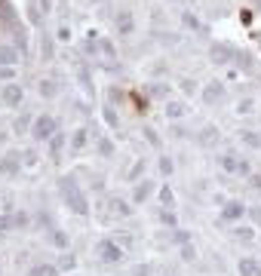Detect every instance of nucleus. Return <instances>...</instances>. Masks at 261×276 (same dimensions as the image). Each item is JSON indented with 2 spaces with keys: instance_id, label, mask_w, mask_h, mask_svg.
I'll return each instance as SVG.
<instances>
[{
  "instance_id": "49",
  "label": "nucleus",
  "mask_w": 261,
  "mask_h": 276,
  "mask_svg": "<svg viewBox=\"0 0 261 276\" xmlns=\"http://www.w3.org/2000/svg\"><path fill=\"white\" fill-rule=\"evenodd\" d=\"M3 141H6V132H3V129H0V147H3Z\"/></svg>"
},
{
  "instance_id": "1",
  "label": "nucleus",
  "mask_w": 261,
  "mask_h": 276,
  "mask_svg": "<svg viewBox=\"0 0 261 276\" xmlns=\"http://www.w3.org/2000/svg\"><path fill=\"white\" fill-rule=\"evenodd\" d=\"M59 193L65 199V206L71 209L74 215H80V218L89 215V199H86V193L80 190V184H77L74 175H62L59 178Z\"/></svg>"
},
{
  "instance_id": "39",
  "label": "nucleus",
  "mask_w": 261,
  "mask_h": 276,
  "mask_svg": "<svg viewBox=\"0 0 261 276\" xmlns=\"http://www.w3.org/2000/svg\"><path fill=\"white\" fill-rule=\"evenodd\" d=\"M246 181H249V187H255V190H261V172H252V175H249Z\"/></svg>"
},
{
  "instance_id": "43",
  "label": "nucleus",
  "mask_w": 261,
  "mask_h": 276,
  "mask_svg": "<svg viewBox=\"0 0 261 276\" xmlns=\"http://www.w3.org/2000/svg\"><path fill=\"white\" fill-rule=\"evenodd\" d=\"M132 276H151V267H148V264H138V267L132 270Z\"/></svg>"
},
{
  "instance_id": "17",
  "label": "nucleus",
  "mask_w": 261,
  "mask_h": 276,
  "mask_svg": "<svg viewBox=\"0 0 261 276\" xmlns=\"http://www.w3.org/2000/svg\"><path fill=\"white\" fill-rule=\"evenodd\" d=\"M62 147H65V135H62V132H56V135L49 138V157L56 160V163L62 160Z\"/></svg>"
},
{
  "instance_id": "28",
  "label": "nucleus",
  "mask_w": 261,
  "mask_h": 276,
  "mask_svg": "<svg viewBox=\"0 0 261 276\" xmlns=\"http://www.w3.org/2000/svg\"><path fill=\"white\" fill-rule=\"evenodd\" d=\"M9 224H12V230L28 227V212H15V215H9Z\"/></svg>"
},
{
  "instance_id": "3",
  "label": "nucleus",
  "mask_w": 261,
  "mask_h": 276,
  "mask_svg": "<svg viewBox=\"0 0 261 276\" xmlns=\"http://www.w3.org/2000/svg\"><path fill=\"white\" fill-rule=\"evenodd\" d=\"M95 255L101 264H117L120 258H123V249H120L117 239H101V243L95 246Z\"/></svg>"
},
{
  "instance_id": "12",
  "label": "nucleus",
  "mask_w": 261,
  "mask_h": 276,
  "mask_svg": "<svg viewBox=\"0 0 261 276\" xmlns=\"http://www.w3.org/2000/svg\"><path fill=\"white\" fill-rule=\"evenodd\" d=\"M237 270H240V276H261V261H255V258H240Z\"/></svg>"
},
{
  "instance_id": "18",
  "label": "nucleus",
  "mask_w": 261,
  "mask_h": 276,
  "mask_svg": "<svg viewBox=\"0 0 261 276\" xmlns=\"http://www.w3.org/2000/svg\"><path fill=\"white\" fill-rule=\"evenodd\" d=\"M108 206H111V212L120 215V218H129V215H132V206H129V202H123V199H117V196H111Z\"/></svg>"
},
{
  "instance_id": "4",
  "label": "nucleus",
  "mask_w": 261,
  "mask_h": 276,
  "mask_svg": "<svg viewBox=\"0 0 261 276\" xmlns=\"http://www.w3.org/2000/svg\"><path fill=\"white\" fill-rule=\"evenodd\" d=\"M209 59H212V65H228L237 59V49H231L228 43H212V49H209Z\"/></svg>"
},
{
  "instance_id": "37",
  "label": "nucleus",
  "mask_w": 261,
  "mask_h": 276,
  "mask_svg": "<svg viewBox=\"0 0 261 276\" xmlns=\"http://www.w3.org/2000/svg\"><path fill=\"white\" fill-rule=\"evenodd\" d=\"M98 49H101V55H108V59H114V55H117V49H114L111 40H98Z\"/></svg>"
},
{
  "instance_id": "2",
  "label": "nucleus",
  "mask_w": 261,
  "mask_h": 276,
  "mask_svg": "<svg viewBox=\"0 0 261 276\" xmlns=\"http://www.w3.org/2000/svg\"><path fill=\"white\" fill-rule=\"evenodd\" d=\"M59 132V126H56V117H49V114H43V117H34V126H31V135L37 138V141H49L52 135Z\"/></svg>"
},
{
  "instance_id": "21",
  "label": "nucleus",
  "mask_w": 261,
  "mask_h": 276,
  "mask_svg": "<svg viewBox=\"0 0 261 276\" xmlns=\"http://www.w3.org/2000/svg\"><path fill=\"white\" fill-rule=\"evenodd\" d=\"M218 141V129L215 126H203V132H200V144L209 147V144H215Z\"/></svg>"
},
{
  "instance_id": "27",
  "label": "nucleus",
  "mask_w": 261,
  "mask_h": 276,
  "mask_svg": "<svg viewBox=\"0 0 261 276\" xmlns=\"http://www.w3.org/2000/svg\"><path fill=\"white\" fill-rule=\"evenodd\" d=\"M56 267H59V273H62V270H74V267H77V258L68 252V255H62V258H59V264H56Z\"/></svg>"
},
{
  "instance_id": "8",
  "label": "nucleus",
  "mask_w": 261,
  "mask_h": 276,
  "mask_svg": "<svg viewBox=\"0 0 261 276\" xmlns=\"http://www.w3.org/2000/svg\"><path fill=\"white\" fill-rule=\"evenodd\" d=\"M200 98H203L206 104H215V101H221V98H224V83H221V80L206 83V86H203V92H200Z\"/></svg>"
},
{
  "instance_id": "14",
  "label": "nucleus",
  "mask_w": 261,
  "mask_h": 276,
  "mask_svg": "<svg viewBox=\"0 0 261 276\" xmlns=\"http://www.w3.org/2000/svg\"><path fill=\"white\" fill-rule=\"evenodd\" d=\"M15 62H19V49L0 46V68H15Z\"/></svg>"
},
{
  "instance_id": "25",
  "label": "nucleus",
  "mask_w": 261,
  "mask_h": 276,
  "mask_svg": "<svg viewBox=\"0 0 261 276\" xmlns=\"http://www.w3.org/2000/svg\"><path fill=\"white\" fill-rule=\"evenodd\" d=\"M49 243L56 249H68V233L65 230H49Z\"/></svg>"
},
{
  "instance_id": "19",
  "label": "nucleus",
  "mask_w": 261,
  "mask_h": 276,
  "mask_svg": "<svg viewBox=\"0 0 261 276\" xmlns=\"http://www.w3.org/2000/svg\"><path fill=\"white\" fill-rule=\"evenodd\" d=\"M86 141H89V129H77V132L71 135V151H83V147H86Z\"/></svg>"
},
{
  "instance_id": "23",
  "label": "nucleus",
  "mask_w": 261,
  "mask_h": 276,
  "mask_svg": "<svg viewBox=\"0 0 261 276\" xmlns=\"http://www.w3.org/2000/svg\"><path fill=\"white\" fill-rule=\"evenodd\" d=\"M157 199H160L163 209H172V206H175V193H172L169 187H160V190H157Z\"/></svg>"
},
{
  "instance_id": "31",
  "label": "nucleus",
  "mask_w": 261,
  "mask_h": 276,
  "mask_svg": "<svg viewBox=\"0 0 261 276\" xmlns=\"http://www.w3.org/2000/svg\"><path fill=\"white\" fill-rule=\"evenodd\" d=\"M142 172H145V160H135L132 169L126 172V178H129V181H138V175H142Z\"/></svg>"
},
{
  "instance_id": "42",
  "label": "nucleus",
  "mask_w": 261,
  "mask_h": 276,
  "mask_svg": "<svg viewBox=\"0 0 261 276\" xmlns=\"http://www.w3.org/2000/svg\"><path fill=\"white\" fill-rule=\"evenodd\" d=\"M56 37H59V40H71V28H68V25H62V28L56 31Z\"/></svg>"
},
{
  "instance_id": "16",
  "label": "nucleus",
  "mask_w": 261,
  "mask_h": 276,
  "mask_svg": "<svg viewBox=\"0 0 261 276\" xmlns=\"http://www.w3.org/2000/svg\"><path fill=\"white\" fill-rule=\"evenodd\" d=\"M240 141L246 147H252V151H261V135L252 132V129H240Z\"/></svg>"
},
{
  "instance_id": "52",
  "label": "nucleus",
  "mask_w": 261,
  "mask_h": 276,
  "mask_svg": "<svg viewBox=\"0 0 261 276\" xmlns=\"http://www.w3.org/2000/svg\"><path fill=\"white\" fill-rule=\"evenodd\" d=\"M163 276H178V273H163Z\"/></svg>"
},
{
  "instance_id": "48",
  "label": "nucleus",
  "mask_w": 261,
  "mask_h": 276,
  "mask_svg": "<svg viewBox=\"0 0 261 276\" xmlns=\"http://www.w3.org/2000/svg\"><path fill=\"white\" fill-rule=\"evenodd\" d=\"M37 3L43 6V12H49V9H52V0H37Z\"/></svg>"
},
{
  "instance_id": "30",
  "label": "nucleus",
  "mask_w": 261,
  "mask_h": 276,
  "mask_svg": "<svg viewBox=\"0 0 261 276\" xmlns=\"http://www.w3.org/2000/svg\"><path fill=\"white\" fill-rule=\"evenodd\" d=\"M101 117H104V123H108L111 129H117L120 117H117V110H114V107H104V110H101Z\"/></svg>"
},
{
  "instance_id": "7",
  "label": "nucleus",
  "mask_w": 261,
  "mask_h": 276,
  "mask_svg": "<svg viewBox=\"0 0 261 276\" xmlns=\"http://www.w3.org/2000/svg\"><path fill=\"white\" fill-rule=\"evenodd\" d=\"M243 215H246V206H243L240 199H228L221 206V221H228V224H231V221H240Z\"/></svg>"
},
{
  "instance_id": "22",
  "label": "nucleus",
  "mask_w": 261,
  "mask_h": 276,
  "mask_svg": "<svg viewBox=\"0 0 261 276\" xmlns=\"http://www.w3.org/2000/svg\"><path fill=\"white\" fill-rule=\"evenodd\" d=\"M148 95L151 98H169V83H151L148 86Z\"/></svg>"
},
{
  "instance_id": "20",
  "label": "nucleus",
  "mask_w": 261,
  "mask_h": 276,
  "mask_svg": "<svg viewBox=\"0 0 261 276\" xmlns=\"http://www.w3.org/2000/svg\"><path fill=\"white\" fill-rule=\"evenodd\" d=\"M40 98H56L59 95V83L56 80H40Z\"/></svg>"
},
{
  "instance_id": "36",
  "label": "nucleus",
  "mask_w": 261,
  "mask_h": 276,
  "mask_svg": "<svg viewBox=\"0 0 261 276\" xmlns=\"http://www.w3.org/2000/svg\"><path fill=\"white\" fill-rule=\"evenodd\" d=\"M252 110H255V98H243L237 104V114H252Z\"/></svg>"
},
{
  "instance_id": "46",
  "label": "nucleus",
  "mask_w": 261,
  "mask_h": 276,
  "mask_svg": "<svg viewBox=\"0 0 261 276\" xmlns=\"http://www.w3.org/2000/svg\"><path fill=\"white\" fill-rule=\"evenodd\" d=\"M181 89H184V92H187V95H190V92H194V89H197V83H194V80H181Z\"/></svg>"
},
{
  "instance_id": "29",
  "label": "nucleus",
  "mask_w": 261,
  "mask_h": 276,
  "mask_svg": "<svg viewBox=\"0 0 261 276\" xmlns=\"http://www.w3.org/2000/svg\"><path fill=\"white\" fill-rule=\"evenodd\" d=\"M181 22H184V25H187L190 31H203V25H200V18H197L194 12H184V15H181Z\"/></svg>"
},
{
  "instance_id": "24",
  "label": "nucleus",
  "mask_w": 261,
  "mask_h": 276,
  "mask_svg": "<svg viewBox=\"0 0 261 276\" xmlns=\"http://www.w3.org/2000/svg\"><path fill=\"white\" fill-rule=\"evenodd\" d=\"M31 276H59V267L56 264H37V267H31Z\"/></svg>"
},
{
  "instance_id": "35",
  "label": "nucleus",
  "mask_w": 261,
  "mask_h": 276,
  "mask_svg": "<svg viewBox=\"0 0 261 276\" xmlns=\"http://www.w3.org/2000/svg\"><path fill=\"white\" fill-rule=\"evenodd\" d=\"M98 154L101 157H114V144L108 138H98Z\"/></svg>"
},
{
  "instance_id": "5",
  "label": "nucleus",
  "mask_w": 261,
  "mask_h": 276,
  "mask_svg": "<svg viewBox=\"0 0 261 276\" xmlns=\"http://www.w3.org/2000/svg\"><path fill=\"white\" fill-rule=\"evenodd\" d=\"M22 98H25V92H22V86H19V83H6V86H3V92H0V101H3L6 107H19V104H22Z\"/></svg>"
},
{
  "instance_id": "15",
  "label": "nucleus",
  "mask_w": 261,
  "mask_h": 276,
  "mask_svg": "<svg viewBox=\"0 0 261 276\" xmlns=\"http://www.w3.org/2000/svg\"><path fill=\"white\" fill-rule=\"evenodd\" d=\"M218 163H221V169L228 172V175H237V172H240V157H237V154H221Z\"/></svg>"
},
{
  "instance_id": "10",
  "label": "nucleus",
  "mask_w": 261,
  "mask_h": 276,
  "mask_svg": "<svg viewBox=\"0 0 261 276\" xmlns=\"http://www.w3.org/2000/svg\"><path fill=\"white\" fill-rule=\"evenodd\" d=\"M190 114V107L184 104V101H178V98H169L166 101V117L169 120H181V117H187Z\"/></svg>"
},
{
  "instance_id": "6",
  "label": "nucleus",
  "mask_w": 261,
  "mask_h": 276,
  "mask_svg": "<svg viewBox=\"0 0 261 276\" xmlns=\"http://www.w3.org/2000/svg\"><path fill=\"white\" fill-rule=\"evenodd\" d=\"M114 25H117V34L129 37V34L135 31V15H132L129 9H117V15H114Z\"/></svg>"
},
{
  "instance_id": "41",
  "label": "nucleus",
  "mask_w": 261,
  "mask_h": 276,
  "mask_svg": "<svg viewBox=\"0 0 261 276\" xmlns=\"http://www.w3.org/2000/svg\"><path fill=\"white\" fill-rule=\"evenodd\" d=\"M22 163H25V166H34V163H37V154H34V151H25V154H22Z\"/></svg>"
},
{
  "instance_id": "40",
  "label": "nucleus",
  "mask_w": 261,
  "mask_h": 276,
  "mask_svg": "<svg viewBox=\"0 0 261 276\" xmlns=\"http://www.w3.org/2000/svg\"><path fill=\"white\" fill-rule=\"evenodd\" d=\"M181 258H184V261H194V258H197V249H194V246H184V249H181Z\"/></svg>"
},
{
  "instance_id": "32",
  "label": "nucleus",
  "mask_w": 261,
  "mask_h": 276,
  "mask_svg": "<svg viewBox=\"0 0 261 276\" xmlns=\"http://www.w3.org/2000/svg\"><path fill=\"white\" fill-rule=\"evenodd\" d=\"M160 221H163L166 227H175V224H178V218H175V212H172V209H163V212H160Z\"/></svg>"
},
{
  "instance_id": "53",
  "label": "nucleus",
  "mask_w": 261,
  "mask_h": 276,
  "mask_svg": "<svg viewBox=\"0 0 261 276\" xmlns=\"http://www.w3.org/2000/svg\"><path fill=\"white\" fill-rule=\"evenodd\" d=\"M258 9H261V0H258Z\"/></svg>"
},
{
  "instance_id": "33",
  "label": "nucleus",
  "mask_w": 261,
  "mask_h": 276,
  "mask_svg": "<svg viewBox=\"0 0 261 276\" xmlns=\"http://www.w3.org/2000/svg\"><path fill=\"white\" fill-rule=\"evenodd\" d=\"M237 239H243V243H252V239H255V227H237Z\"/></svg>"
},
{
  "instance_id": "13",
  "label": "nucleus",
  "mask_w": 261,
  "mask_h": 276,
  "mask_svg": "<svg viewBox=\"0 0 261 276\" xmlns=\"http://www.w3.org/2000/svg\"><path fill=\"white\" fill-rule=\"evenodd\" d=\"M31 126H34V117L31 114H19L12 120V132L15 135H25V132H31Z\"/></svg>"
},
{
  "instance_id": "11",
  "label": "nucleus",
  "mask_w": 261,
  "mask_h": 276,
  "mask_svg": "<svg viewBox=\"0 0 261 276\" xmlns=\"http://www.w3.org/2000/svg\"><path fill=\"white\" fill-rule=\"evenodd\" d=\"M154 190H157V184H154L151 178H142V181L135 184V190H132V199H135V202H145Z\"/></svg>"
},
{
  "instance_id": "45",
  "label": "nucleus",
  "mask_w": 261,
  "mask_h": 276,
  "mask_svg": "<svg viewBox=\"0 0 261 276\" xmlns=\"http://www.w3.org/2000/svg\"><path fill=\"white\" fill-rule=\"evenodd\" d=\"M249 218L255 221V224H261V206H255V209H249Z\"/></svg>"
},
{
  "instance_id": "34",
  "label": "nucleus",
  "mask_w": 261,
  "mask_h": 276,
  "mask_svg": "<svg viewBox=\"0 0 261 276\" xmlns=\"http://www.w3.org/2000/svg\"><path fill=\"white\" fill-rule=\"evenodd\" d=\"M234 62H240V68L243 71H252V55L249 52H237V59Z\"/></svg>"
},
{
  "instance_id": "50",
  "label": "nucleus",
  "mask_w": 261,
  "mask_h": 276,
  "mask_svg": "<svg viewBox=\"0 0 261 276\" xmlns=\"http://www.w3.org/2000/svg\"><path fill=\"white\" fill-rule=\"evenodd\" d=\"M255 43H258V46H261V34H255Z\"/></svg>"
},
{
  "instance_id": "51",
  "label": "nucleus",
  "mask_w": 261,
  "mask_h": 276,
  "mask_svg": "<svg viewBox=\"0 0 261 276\" xmlns=\"http://www.w3.org/2000/svg\"><path fill=\"white\" fill-rule=\"evenodd\" d=\"M92 3H108V0H92Z\"/></svg>"
},
{
  "instance_id": "47",
  "label": "nucleus",
  "mask_w": 261,
  "mask_h": 276,
  "mask_svg": "<svg viewBox=\"0 0 261 276\" xmlns=\"http://www.w3.org/2000/svg\"><path fill=\"white\" fill-rule=\"evenodd\" d=\"M43 59H52V43L43 40Z\"/></svg>"
},
{
  "instance_id": "26",
  "label": "nucleus",
  "mask_w": 261,
  "mask_h": 276,
  "mask_svg": "<svg viewBox=\"0 0 261 276\" xmlns=\"http://www.w3.org/2000/svg\"><path fill=\"white\" fill-rule=\"evenodd\" d=\"M142 135H145V141H148L151 147H163V141H160V135H157V132H154V129H151V126H142Z\"/></svg>"
},
{
  "instance_id": "44",
  "label": "nucleus",
  "mask_w": 261,
  "mask_h": 276,
  "mask_svg": "<svg viewBox=\"0 0 261 276\" xmlns=\"http://www.w3.org/2000/svg\"><path fill=\"white\" fill-rule=\"evenodd\" d=\"M15 77V68H0V80H12Z\"/></svg>"
},
{
  "instance_id": "38",
  "label": "nucleus",
  "mask_w": 261,
  "mask_h": 276,
  "mask_svg": "<svg viewBox=\"0 0 261 276\" xmlns=\"http://www.w3.org/2000/svg\"><path fill=\"white\" fill-rule=\"evenodd\" d=\"M172 169H175L172 160H169V157H160V172H163V175H172Z\"/></svg>"
},
{
  "instance_id": "9",
  "label": "nucleus",
  "mask_w": 261,
  "mask_h": 276,
  "mask_svg": "<svg viewBox=\"0 0 261 276\" xmlns=\"http://www.w3.org/2000/svg\"><path fill=\"white\" fill-rule=\"evenodd\" d=\"M0 172H3V175H19V172H22V154L0 157Z\"/></svg>"
}]
</instances>
